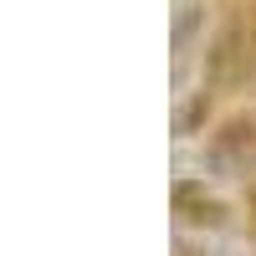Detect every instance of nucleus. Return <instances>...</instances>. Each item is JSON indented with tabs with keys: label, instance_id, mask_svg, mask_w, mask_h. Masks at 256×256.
<instances>
[{
	"label": "nucleus",
	"instance_id": "nucleus-1",
	"mask_svg": "<svg viewBox=\"0 0 256 256\" xmlns=\"http://www.w3.org/2000/svg\"><path fill=\"white\" fill-rule=\"evenodd\" d=\"M210 164L220 174H246L256 164V118H230L210 144Z\"/></svg>",
	"mask_w": 256,
	"mask_h": 256
},
{
	"label": "nucleus",
	"instance_id": "nucleus-2",
	"mask_svg": "<svg viewBox=\"0 0 256 256\" xmlns=\"http://www.w3.org/2000/svg\"><path fill=\"white\" fill-rule=\"evenodd\" d=\"M236 62H241V26H226L220 41L210 46V88L226 92L236 82Z\"/></svg>",
	"mask_w": 256,
	"mask_h": 256
},
{
	"label": "nucleus",
	"instance_id": "nucleus-3",
	"mask_svg": "<svg viewBox=\"0 0 256 256\" xmlns=\"http://www.w3.org/2000/svg\"><path fill=\"white\" fill-rule=\"evenodd\" d=\"M174 210H180L184 220H200V226H216V220L226 216L216 200H205V190H200L195 180H180V184H174Z\"/></svg>",
	"mask_w": 256,
	"mask_h": 256
},
{
	"label": "nucleus",
	"instance_id": "nucleus-4",
	"mask_svg": "<svg viewBox=\"0 0 256 256\" xmlns=\"http://www.w3.org/2000/svg\"><path fill=\"white\" fill-rule=\"evenodd\" d=\"M205 113H210V98L200 92L195 102H190V108L180 113V134H195V123H205Z\"/></svg>",
	"mask_w": 256,
	"mask_h": 256
}]
</instances>
